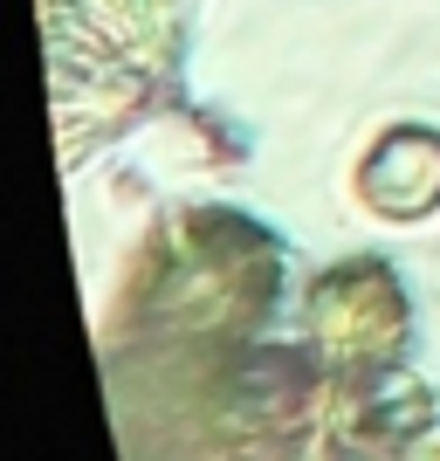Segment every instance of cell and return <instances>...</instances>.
Returning <instances> with one entry per match:
<instances>
[{
	"label": "cell",
	"mask_w": 440,
	"mask_h": 461,
	"mask_svg": "<svg viewBox=\"0 0 440 461\" xmlns=\"http://www.w3.org/2000/svg\"><path fill=\"white\" fill-rule=\"evenodd\" d=\"M358 193L392 221H413V213L440 207V131H420V124L392 131L358 166Z\"/></svg>",
	"instance_id": "obj_1"
}]
</instances>
